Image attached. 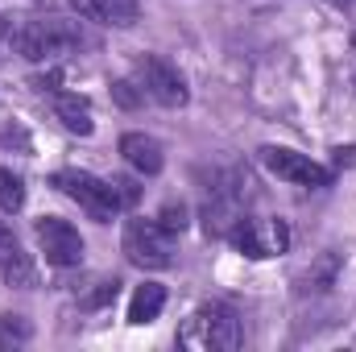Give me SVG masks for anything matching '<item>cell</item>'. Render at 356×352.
Returning a JSON list of instances; mask_svg holds the SVG:
<instances>
[{"label":"cell","mask_w":356,"mask_h":352,"mask_svg":"<svg viewBox=\"0 0 356 352\" xmlns=\"http://www.w3.org/2000/svg\"><path fill=\"white\" fill-rule=\"evenodd\" d=\"M13 38V50L29 63H54L79 46H88L83 29L75 21H63V17H38V21H25L21 29L8 33Z\"/></svg>","instance_id":"cell-1"},{"label":"cell","mask_w":356,"mask_h":352,"mask_svg":"<svg viewBox=\"0 0 356 352\" xmlns=\"http://www.w3.org/2000/svg\"><path fill=\"white\" fill-rule=\"evenodd\" d=\"M178 344L199 352H232L245 344V332H241V319L228 303H207L182 323Z\"/></svg>","instance_id":"cell-2"},{"label":"cell","mask_w":356,"mask_h":352,"mask_svg":"<svg viewBox=\"0 0 356 352\" xmlns=\"http://www.w3.org/2000/svg\"><path fill=\"white\" fill-rule=\"evenodd\" d=\"M54 186H58L67 199H75L91 220H99V224H108V220L124 207L116 182L95 178V175H88V170H58V175H54Z\"/></svg>","instance_id":"cell-3"},{"label":"cell","mask_w":356,"mask_h":352,"mask_svg":"<svg viewBox=\"0 0 356 352\" xmlns=\"http://www.w3.org/2000/svg\"><path fill=\"white\" fill-rule=\"evenodd\" d=\"M224 237L232 241L236 253H245V257H253V262L277 257V253H286V245H290V232H286L282 220H253V216H241Z\"/></svg>","instance_id":"cell-4"},{"label":"cell","mask_w":356,"mask_h":352,"mask_svg":"<svg viewBox=\"0 0 356 352\" xmlns=\"http://www.w3.org/2000/svg\"><path fill=\"white\" fill-rule=\"evenodd\" d=\"M124 257L141 269H166L175 262L170 253V232L158 224V220H129L124 224Z\"/></svg>","instance_id":"cell-5"},{"label":"cell","mask_w":356,"mask_h":352,"mask_svg":"<svg viewBox=\"0 0 356 352\" xmlns=\"http://www.w3.org/2000/svg\"><path fill=\"white\" fill-rule=\"evenodd\" d=\"M261 162H266L269 175H277L290 186H327L332 182V170L319 166L311 154H298L290 145H266L261 150Z\"/></svg>","instance_id":"cell-6"},{"label":"cell","mask_w":356,"mask_h":352,"mask_svg":"<svg viewBox=\"0 0 356 352\" xmlns=\"http://www.w3.org/2000/svg\"><path fill=\"white\" fill-rule=\"evenodd\" d=\"M137 83H141V91H145L149 99H158L162 108H182V104L191 99L186 79L178 75L166 58H158V54L137 58Z\"/></svg>","instance_id":"cell-7"},{"label":"cell","mask_w":356,"mask_h":352,"mask_svg":"<svg viewBox=\"0 0 356 352\" xmlns=\"http://www.w3.org/2000/svg\"><path fill=\"white\" fill-rule=\"evenodd\" d=\"M33 232H38V245H42V253H46L50 265L71 269V265L83 262V237H79L75 224H67V220H58V216H42Z\"/></svg>","instance_id":"cell-8"},{"label":"cell","mask_w":356,"mask_h":352,"mask_svg":"<svg viewBox=\"0 0 356 352\" xmlns=\"http://www.w3.org/2000/svg\"><path fill=\"white\" fill-rule=\"evenodd\" d=\"M71 8H75L83 21L112 25V29H129V25L141 21V4H137V0H71Z\"/></svg>","instance_id":"cell-9"},{"label":"cell","mask_w":356,"mask_h":352,"mask_svg":"<svg viewBox=\"0 0 356 352\" xmlns=\"http://www.w3.org/2000/svg\"><path fill=\"white\" fill-rule=\"evenodd\" d=\"M120 154H124V162L137 170V175H162V166H166V154H162V141L158 137H149V133H124L120 137Z\"/></svg>","instance_id":"cell-10"},{"label":"cell","mask_w":356,"mask_h":352,"mask_svg":"<svg viewBox=\"0 0 356 352\" xmlns=\"http://www.w3.org/2000/svg\"><path fill=\"white\" fill-rule=\"evenodd\" d=\"M0 282L21 286V290H29V286L38 282V269L29 262V253L17 245V237H13L8 228H0Z\"/></svg>","instance_id":"cell-11"},{"label":"cell","mask_w":356,"mask_h":352,"mask_svg":"<svg viewBox=\"0 0 356 352\" xmlns=\"http://www.w3.org/2000/svg\"><path fill=\"white\" fill-rule=\"evenodd\" d=\"M162 307H166V286H158V282H145V286H137L133 290V298H129V323H154L158 315H162Z\"/></svg>","instance_id":"cell-12"},{"label":"cell","mask_w":356,"mask_h":352,"mask_svg":"<svg viewBox=\"0 0 356 352\" xmlns=\"http://www.w3.org/2000/svg\"><path fill=\"white\" fill-rule=\"evenodd\" d=\"M54 116L71 129V133H79V137H91L95 133V120H91V104L88 99H79V95H67V91H58L54 95Z\"/></svg>","instance_id":"cell-13"},{"label":"cell","mask_w":356,"mask_h":352,"mask_svg":"<svg viewBox=\"0 0 356 352\" xmlns=\"http://www.w3.org/2000/svg\"><path fill=\"white\" fill-rule=\"evenodd\" d=\"M25 207V182H21V175H13V170H4L0 166V211H21Z\"/></svg>","instance_id":"cell-14"},{"label":"cell","mask_w":356,"mask_h":352,"mask_svg":"<svg viewBox=\"0 0 356 352\" xmlns=\"http://www.w3.org/2000/svg\"><path fill=\"white\" fill-rule=\"evenodd\" d=\"M21 340H29V328L17 315H0V349L4 344H21Z\"/></svg>","instance_id":"cell-15"},{"label":"cell","mask_w":356,"mask_h":352,"mask_svg":"<svg viewBox=\"0 0 356 352\" xmlns=\"http://www.w3.org/2000/svg\"><path fill=\"white\" fill-rule=\"evenodd\" d=\"M158 224H162L170 237L182 232V228H186V207H182V203H166V207H162V216H158Z\"/></svg>","instance_id":"cell-16"},{"label":"cell","mask_w":356,"mask_h":352,"mask_svg":"<svg viewBox=\"0 0 356 352\" xmlns=\"http://www.w3.org/2000/svg\"><path fill=\"white\" fill-rule=\"evenodd\" d=\"M112 91H116V99H120L124 108H137V104L145 99V91H141V83H129V79H124V83H116Z\"/></svg>","instance_id":"cell-17"},{"label":"cell","mask_w":356,"mask_h":352,"mask_svg":"<svg viewBox=\"0 0 356 352\" xmlns=\"http://www.w3.org/2000/svg\"><path fill=\"white\" fill-rule=\"evenodd\" d=\"M336 4H340V8H356V0H336Z\"/></svg>","instance_id":"cell-18"},{"label":"cell","mask_w":356,"mask_h":352,"mask_svg":"<svg viewBox=\"0 0 356 352\" xmlns=\"http://www.w3.org/2000/svg\"><path fill=\"white\" fill-rule=\"evenodd\" d=\"M0 38H8V25H4V17H0Z\"/></svg>","instance_id":"cell-19"}]
</instances>
